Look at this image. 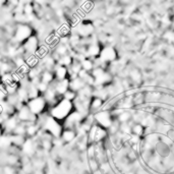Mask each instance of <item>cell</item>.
<instances>
[{
    "label": "cell",
    "instance_id": "obj_1",
    "mask_svg": "<svg viewBox=\"0 0 174 174\" xmlns=\"http://www.w3.org/2000/svg\"><path fill=\"white\" fill-rule=\"evenodd\" d=\"M43 107V101L41 99L34 100L31 103V109L33 110V112H39L41 111V108Z\"/></svg>",
    "mask_w": 174,
    "mask_h": 174
},
{
    "label": "cell",
    "instance_id": "obj_2",
    "mask_svg": "<svg viewBox=\"0 0 174 174\" xmlns=\"http://www.w3.org/2000/svg\"><path fill=\"white\" fill-rule=\"evenodd\" d=\"M84 85H85V83H84L81 79H75L72 81H71L70 84V87L72 88L73 90H79L81 89V88L84 87Z\"/></svg>",
    "mask_w": 174,
    "mask_h": 174
},
{
    "label": "cell",
    "instance_id": "obj_3",
    "mask_svg": "<svg viewBox=\"0 0 174 174\" xmlns=\"http://www.w3.org/2000/svg\"><path fill=\"white\" fill-rule=\"evenodd\" d=\"M19 116V119L27 121L28 119H30V112H29V110H28L27 108H23V109H21Z\"/></svg>",
    "mask_w": 174,
    "mask_h": 174
},
{
    "label": "cell",
    "instance_id": "obj_4",
    "mask_svg": "<svg viewBox=\"0 0 174 174\" xmlns=\"http://www.w3.org/2000/svg\"><path fill=\"white\" fill-rule=\"evenodd\" d=\"M131 115L129 112H121L120 115H119V121H121V122H127V121L130 119Z\"/></svg>",
    "mask_w": 174,
    "mask_h": 174
},
{
    "label": "cell",
    "instance_id": "obj_5",
    "mask_svg": "<svg viewBox=\"0 0 174 174\" xmlns=\"http://www.w3.org/2000/svg\"><path fill=\"white\" fill-rule=\"evenodd\" d=\"M131 131H133L135 135H142L143 133V126H142V124H137V125H133V126H131Z\"/></svg>",
    "mask_w": 174,
    "mask_h": 174
},
{
    "label": "cell",
    "instance_id": "obj_6",
    "mask_svg": "<svg viewBox=\"0 0 174 174\" xmlns=\"http://www.w3.org/2000/svg\"><path fill=\"white\" fill-rule=\"evenodd\" d=\"M66 88H67V81H63L59 85H57V91L59 93H64L66 91Z\"/></svg>",
    "mask_w": 174,
    "mask_h": 174
},
{
    "label": "cell",
    "instance_id": "obj_7",
    "mask_svg": "<svg viewBox=\"0 0 174 174\" xmlns=\"http://www.w3.org/2000/svg\"><path fill=\"white\" fill-rule=\"evenodd\" d=\"M130 75H131V77L135 81H141V73H139V70L137 69H133V70L130 71Z\"/></svg>",
    "mask_w": 174,
    "mask_h": 174
},
{
    "label": "cell",
    "instance_id": "obj_8",
    "mask_svg": "<svg viewBox=\"0 0 174 174\" xmlns=\"http://www.w3.org/2000/svg\"><path fill=\"white\" fill-rule=\"evenodd\" d=\"M59 63L61 64H65V65H68L71 63V57L68 55H63V57L61 59H59Z\"/></svg>",
    "mask_w": 174,
    "mask_h": 174
},
{
    "label": "cell",
    "instance_id": "obj_9",
    "mask_svg": "<svg viewBox=\"0 0 174 174\" xmlns=\"http://www.w3.org/2000/svg\"><path fill=\"white\" fill-rule=\"evenodd\" d=\"M23 150H25V152H26V153H28V154L33 153V144H32L31 141L26 142L25 147H23Z\"/></svg>",
    "mask_w": 174,
    "mask_h": 174
},
{
    "label": "cell",
    "instance_id": "obj_10",
    "mask_svg": "<svg viewBox=\"0 0 174 174\" xmlns=\"http://www.w3.org/2000/svg\"><path fill=\"white\" fill-rule=\"evenodd\" d=\"M89 165H90V167H91V169L93 170V171H96V170L98 169V167H99V166H98L97 160L94 159V157L89 160Z\"/></svg>",
    "mask_w": 174,
    "mask_h": 174
},
{
    "label": "cell",
    "instance_id": "obj_11",
    "mask_svg": "<svg viewBox=\"0 0 174 174\" xmlns=\"http://www.w3.org/2000/svg\"><path fill=\"white\" fill-rule=\"evenodd\" d=\"M65 75H66V69L63 68V67H58L57 68V77L58 79H63L65 77Z\"/></svg>",
    "mask_w": 174,
    "mask_h": 174
},
{
    "label": "cell",
    "instance_id": "obj_12",
    "mask_svg": "<svg viewBox=\"0 0 174 174\" xmlns=\"http://www.w3.org/2000/svg\"><path fill=\"white\" fill-rule=\"evenodd\" d=\"M75 133H72V131H65L64 133V135H63V137H64V139L66 142H69L71 141V139H75Z\"/></svg>",
    "mask_w": 174,
    "mask_h": 174
},
{
    "label": "cell",
    "instance_id": "obj_13",
    "mask_svg": "<svg viewBox=\"0 0 174 174\" xmlns=\"http://www.w3.org/2000/svg\"><path fill=\"white\" fill-rule=\"evenodd\" d=\"M2 81L5 84V85H9V84L12 83L13 79H12V77H11V75H3Z\"/></svg>",
    "mask_w": 174,
    "mask_h": 174
},
{
    "label": "cell",
    "instance_id": "obj_14",
    "mask_svg": "<svg viewBox=\"0 0 174 174\" xmlns=\"http://www.w3.org/2000/svg\"><path fill=\"white\" fill-rule=\"evenodd\" d=\"M67 52V48L66 46L64 45H59L57 47V54H59V55H65Z\"/></svg>",
    "mask_w": 174,
    "mask_h": 174
},
{
    "label": "cell",
    "instance_id": "obj_15",
    "mask_svg": "<svg viewBox=\"0 0 174 174\" xmlns=\"http://www.w3.org/2000/svg\"><path fill=\"white\" fill-rule=\"evenodd\" d=\"M81 66L84 67L85 70H90V69L93 68V63H92V61H90V60H85L83 62V64H81Z\"/></svg>",
    "mask_w": 174,
    "mask_h": 174
},
{
    "label": "cell",
    "instance_id": "obj_16",
    "mask_svg": "<svg viewBox=\"0 0 174 174\" xmlns=\"http://www.w3.org/2000/svg\"><path fill=\"white\" fill-rule=\"evenodd\" d=\"M37 62H38V59L35 57V56H30L29 59H28V61H27V64L30 65V66H35Z\"/></svg>",
    "mask_w": 174,
    "mask_h": 174
},
{
    "label": "cell",
    "instance_id": "obj_17",
    "mask_svg": "<svg viewBox=\"0 0 174 174\" xmlns=\"http://www.w3.org/2000/svg\"><path fill=\"white\" fill-rule=\"evenodd\" d=\"M43 83H49V81H52V75L50 72H48V71H46L45 73L43 75Z\"/></svg>",
    "mask_w": 174,
    "mask_h": 174
},
{
    "label": "cell",
    "instance_id": "obj_18",
    "mask_svg": "<svg viewBox=\"0 0 174 174\" xmlns=\"http://www.w3.org/2000/svg\"><path fill=\"white\" fill-rule=\"evenodd\" d=\"M101 105H102V99L101 98H97V99L93 102V104H92V107L95 108V109H97V108L101 107Z\"/></svg>",
    "mask_w": 174,
    "mask_h": 174
},
{
    "label": "cell",
    "instance_id": "obj_19",
    "mask_svg": "<svg viewBox=\"0 0 174 174\" xmlns=\"http://www.w3.org/2000/svg\"><path fill=\"white\" fill-rule=\"evenodd\" d=\"M81 63H75L71 70H72L73 73H77L79 70H81Z\"/></svg>",
    "mask_w": 174,
    "mask_h": 174
},
{
    "label": "cell",
    "instance_id": "obj_20",
    "mask_svg": "<svg viewBox=\"0 0 174 174\" xmlns=\"http://www.w3.org/2000/svg\"><path fill=\"white\" fill-rule=\"evenodd\" d=\"M88 157L90 158H93L94 156H95V147L94 146H91V147L89 148V150H88Z\"/></svg>",
    "mask_w": 174,
    "mask_h": 174
},
{
    "label": "cell",
    "instance_id": "obj_21",
    "mask_svg": "<svg viewBox=\"0 0 174 174\" xmlns=\"http://www.w3.org/2000/svg\"><path fill=\"white\" fill-rule=\"evenodd\" d=\"M38 89H39L41 92L46 91V90H47V85H46V83H40V84H38Z\"/></svg>",
    "mask_w": 174,
    "mask_h": 174
},
{
    "label": "cell",
    "instance_id": "obj_22",
    "mask_svg": "<svg viewBox=\"0 0 174 174\" xmlns=\"http://www.w3.org/2000/svg\"><path fill=\"white\" fill-rule=\"evenodd\" d=\"M65 93V98L66 99H68V100H70V99H73L75 98V93H72V92H64Z\"/></svg>",
    "mask_w": 174,
    "mask_h": 174
},
{
    "label": "cell",
    "instance_id": "obj_23",
    "mask_svg": "<svg viewBox=\"0 0 174 174\" xmlns=\"http://www.w3.org/2000/svg\"><path fill=\"white\" fill-rule=\"evenodd\" d=\"M23 10L26 11V13H27L28 15H30L32 13V10H33V8H32V6L30 4H27L25 6V9H23Z\"/></svg>",
    "mask_w": 174,
    "mask_h": 174
},
{
    "label": "cell",
    "instance_id": "obj_24",
    "mask_svg": "<svg viewBox=\"0 0 174 174\" xmlns=\"http://www.w3.org/2000/svg\"><path fill=\"white\" fill-rule=\"evenodd\" d=\"M15 63H17V66H21V64H23V63H25V62H23V59H21V58H17V60H15Z\"/></svg>",
    "mask_w": 174,
    "mask_h": 174
},
{
    "label": "cell",
    "instance_id": "obj_25",
    "mask_svg": "<svg viewBox=\"0 0 174 174\" xmlns=\"http://www.w3.org/2000/svg\"><path fill=\"white\" fill-rule=\"evenodd\" d=\"M3 112V107H2V105L0 104V113H2Z\"/></svg>",
    "mask_w": 174,
    "mask_h": 174
}]
</instances>
